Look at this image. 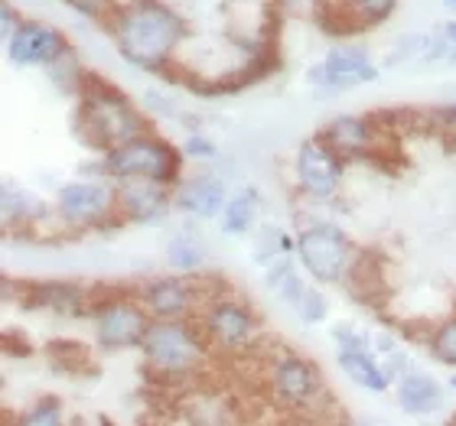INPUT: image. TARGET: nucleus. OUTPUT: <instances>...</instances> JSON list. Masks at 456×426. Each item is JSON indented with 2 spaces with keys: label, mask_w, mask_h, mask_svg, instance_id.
I'll return each instance as SVG.
<instances>
[{
  "label": "nucleus",
  "mask_w": 456,
  "mask_h": 426,
  "mask_svg": "<svg viewBox=\"0 0 456 426\" xmlns=\"http://www.w3.org/2000/svg\"><path fill=\"white\" fill-rule=\"evenodd\" d=\"M118 56L137 72H167L190 36V23L167 0H121L105 23Z\"/></svg>",
  "instance_id": "f257e3e1"
},
{
  "label": "nucleus",
  "mask_w": 456,
  "mask_h": 426,
  "mask_svg": "<svg viewBox=\"0 0 456 426\" xmlns=\"http://www.w3.org/2000/svg\"><path fill=\"white\" fill-rule=\"evenodd\" d=\"M143 368L157 384L176 388V394L202 381L212 349L196 319H151L141 342Z\"/></svg>",
  "instance_id": "f03ea898"
},
{
  "label": "nucleus",
  "mask_w": 456,
  "mask_h": 426,
  "mask_svg": "<svg viewBox=\"0 0 456 426\" xmlns=\"http://www.w3.org/2000/svg\"><path fill=\"white\" fill-rule=\"evenodd\" d=\"M153 131L147 114L124 95L121 88L98 76H88L82 92H78L76 108V133L88 150L108 153L121 143Z\"/></svg>",
  "instance_id": "7ed1b4c3"
},
{
  "label": "nucleus",
  "mask_w": 456,
  "mask_h": 426,
  "mask_svg": "<svg viewBox=\"0 0 456 426\" xmlns=\"http://www.w3.org/2000/svg\"><path fill=\"white\" fill-rule=\"evenodd\" d=\"M261 388L274 407L304 414V417L314 410H326L330 404V384L323 368L310 355H300L294 349H277L265 355Z\"/></svg>",
  "instance_id": "20e7f679"
},
{
  "label": "nucleus",
  "mask_w": 456,
  "mask_h": 426,
  "mask_svg": "<svg viewBox=\"0 0 456 426\" xmlns=\"http://www.w3.org/2000/svg\"><path fill=\"white\" fill-rule=\"evenodd\" d=\"M102 170L108 180H157L176 186L183 176V150L170 141L157 137L153 131L134 137V141L102 153Z\"/></svg>",
  "instance_id": "39448f33"
},
{
  "label": "nucleus",
  "mask_w": 456,
  "mask_h": 426,
  "mask_svg": "<svg viewBox=\"0 0 456 426\" xmlns=\"http://www.w3.org/2000/svg\"><path fill=\"white\" fill-rule=\"evenodd\" d=\"M196 326L202 329L206 342L212 351L222 355H248L261 339V319L241 296L228 293H206L200 313H196Z\"/></svg>",
  "instance_id": "423d86ee"
},
{
  "label": "nucleus",
  "mask_w": 456,
  "mask_h": 426,
  "mask_svg": "<svg viewBox=\"0 0 456 426\" xmlns=\"http://www.w3.org/2000/svg\"><path fill=\"white\" fill-rule=\"evenodd\" d=\"M294 254L304 267V274L320 286L346 284L355 261H359L352 237L333 221H314V225L300 228Z\"/></svg>",
  "instance_id": "0eeeda50"
},
{
  "label": "nucleus",
  "mask_w": 456,
  "mask_h": 426,
  "mask_svg": "<svg viewBox=\"0 0 456 426\" xmlns=\"http://www.w3.org/2000/svg\"><path fill=\"white\" fill-rule=\"evenodd\" d=\"M53 212L72 231H88V228H105L111 221H121L118 215V186L108 176L98 180H72L59 186Z\"/></svg>",
  "instance_id": "6e6552de"
},
{
  "label": "nucleus",
  "mask_w": 456,
  "mask_h": 426,
  "mask_svg": "<svg viewBox=\"0 0 456 426\" xmlns=\"http://www.w3.org/2000/svg\"><path fill=\"white\" fill-rule=\"evenodd\" d=\"M381 76V66L371 59L369 46L362 43H339L323 52L320 62L306 68V85L320 95H339L352 88L371 85Z\"/></svg>",
  "instance_id": "1a4fd4ad"
},
{
  "label": "nucleus",
  "mask_w": 456,
  "mask_h": 426,
  "mask_svg": "<svg viewBox=\"0 0 456 426\" xmlns=\"http://www.w3.org/2000/svg\"><path fill=\"white\" fill-rule=\"evenodd\" d=\"M92 332H95L98 349L105 351H124V349H141L143 335L151 329V313L141 303V296L118 293L105 296L92 303Z\"/></svg>",
  "instance_id": "9d476101"
},
{
  "label": "nucleus",
  "mask_w": 456,
  "mask_h": 426,
  "mask_svg": "<svg viewBox=\"0 0 456 426\" xmlns=\"http://www.w3.org/2000/svg\"><path fill=\"white\" fill-rule=\"evenodd\" d=\"M330 339L336 345V365L355 388L369 390V394H385L391 388V374L381 365L369 332L339 322L330 329Z\"/></svg>",
  "instance_id": "9b49d317"
},
{
  "label": "nucleus",
  "mask_w": 456,
  "mask_h": 426,
  "mask_svg": "<svg viewBox=\"0 0 456 426\" xmlns=\"http://www.w3.org/2000/svg\"><path fill=\"white\" fill-rule=\"evenodd\" d=\"M346 180V160L320 137H310L294 153V182L306 202H333Z\"/></svg>",
  "instance_id": "f8f14e48"
},
{
  "label": "nucleus",
  "mask_w": 456,
  "mask_h": 426,
  "mask_svg": "<svg viewBox=\"0 0 456 426\" xmlns=\"http://www.w3.org/2000/svg\"><path fill=\"white\" fill-rule=\"evenodd\" d=\"M141 303L147 306L151 319H196L202 300V280L196 274H180L170 270L163 277H151L137 290Z\"/></svg>",
  "instance_id": "ddd939ff"
},
{
  "label": "nucleus",
  "mask_w": 456,
  "mask_h": 426,
  "mask_svg": "<svg viewBox=\"0 0 456 426\" xmlns=\"http://www.w3.org/2000/svg\"><path fill=\"white\" fill-rule=\"evenodd\" d=\"M69 46V39L62 29H56L46 20H29L23 17L13 27V33L4 36V52L17 68H46L53 59Z\"/></svg>",
  "instance_id": "4468645a"
},
{
  "label": "nucleus",
  "mask_w": 456,
  "mask_h": 426,
  "mask_svg": "<svg viewBox=\"0 0 456 426\" xmlns=\"http://www.w3.org/2000/svg\"><path fill=\"white\" fill-rule=\"evenodd\" d=\"M118 186V215L127 225H160L170 215L173 186L157 180H121Z\"/></svg>",
  "instance_id": "2eb2a0df"
},
{
  "label": "nucleus",
  "mask_w": 456,
  "mask_h": 426,
  "mask_svg": "<svg viewBox=\"0 0 456 426\" xmlns=\"http://www.w3.org/2000/svg\"><path fill=\"white\" fill-rule=\"evenodd\" d=\"M320 141L336 150L342 160H365L379 150V124L371 121L369 114H333L330 121L316 133Z\"/></svg>",
  "instance_id": "dca6fc26"
},
{
  "label": "nucleus",
  "mask_w": 456,
  "mask_h": 426,
  "mask_svg": "<svg viewBox=\"0 0 456 426\" xmlns=\"http://www.w3.org/2000/svg\"><path fill=\"white\" fill-rule=\"evenodd\" d=\"M228 189L225 182L209 170L200 173H183L180 182L173 186V205L183 215L196 218V221H216L225 209Z\"/></svg>",
  "instance_id": "f3484780"
},
{
  "label": "nucleus",
  "mask_w": 456,
  "mask_h": 426,
  "mask_svg": "<svg viewBox=\"0 0 456 426\" xmlns=\"http://www.w3.org/2000/svg\"><path fill=\"white\" fill-rule=\"evenodd\" d=\"M450 62V36L440 33H401L391 39L388 52L381 59V68H404V66H434Z\"/></svg>",
  "instance_id": "a211bd4d"
},
{
  "label": "nucleus",
  "mask_w": 456,
  "mask_h": 426,
  "mask_svg": "<svg viewBox=\"0 0 456 426\" xmlns=\"http://www.w3.org/2000/svg\"><path fill=\"white\" fill-rule=\"evenodd\" d=\"M395 400L404 414L424 417V414H434V410L444 407V388L428 371L408 368L401 378H395Z\"/></svg>",
  "instance_id": "6ab92c4d"
},
{
  "label": "nucleus",
  "mask_w": 456,
  "mask_h": 426,
  "mask_svg": "<svg viewBox=\"0 0 456 426\" xmlns=\"http://www.w3.org/2000/svg\"><path fill=\"white\" fill-rule=\"evenodd\" d=\"M27 306L37 309H49V313H82L92 309V303H86V290L69 280H49V284H29L27 286Z\"/></svg>",
  "instance_id": "aec40b11"
},
{
  "label": "nucleus",
  "mask_w": 456,
  "mask_h": 426,
  "mask_svg": "<svg viewBox=\"0 0 456 426\" xmlns=\"http://www.w3.org/2000/svg\"><path fill=\"white\" fill-rule=\"evenodd\" d=\"M0 196H4V199H0V218H4V228H7V231H13V228L27 231V228L39 225V221L49 215L46 202L37 199L33 192L13 186L10 180L4 182V192H0Z\"/></svg>",
  "instance_id": "412c9836"
},
{
  "label": "nucleus",
  "mask_w": 456,
  "mask_h": 426,
  "mask_svg": "<svg viewBox=\"0 0 456 426\" xmlns=\"http://www.w3.org/2000/svg\"><path fill=\"white\" fill-rule=\"evenodd\" d=\"M257 212H261V192L255 186H241V189L228 192L225 209L219 215L222 231L232 237L251 235L257 228Z\"/></svg>",
  "instance_id": "4be33fe9"
},
{
  "label": "nucleus",
  "mask_w": 456,
  "mask_h": 426,
  "mask_svg": "<svg viewBox=\"0 0 456 426\" xmlns=\"http://www.w3.org/2000/svg\"><path fill=\"white\" fill-rule=\"evenodd\" d=\"M167 264L180 274H200L206 267V245L192 231H180L167 241Z\"/></svg>",
  "instance_id": "5701e85b"
},
{
  "label": "nucleus",
  "mask_w": 456,
  "mask_h": 426,
  "mask_svg": "<svg viewBox=\"0 0 456 426\" xmlns=\"http://www.w3.org/2000/svg\"><path fill=\"white\" fill-rule=\"evenodd\" d=\"M43 72H46L49 82H53L59 92L76 95V98H78V92H82V85H86V78H88L86 66H82V59H78V52L72 46L62 49V52H59V56L43 68Z\"/></svg>",
  "instance_id": "b1692460"
},
{
  "label": "nucleus",
  "mask_w": 456,
  "mask_h": 426,
  "mask_svg": "<svg viewBox=\"0 0 456 426\" xmlns=\"http://www.w3.org/2000/svg\"><path fill=\"white\" fill-rule=\"evenodd\" d=\"M287 309H290L300 322H306V326H320V322H326V316H330V303H326V296L316 280H306L304 290L290 300Z\"/></svg>",
  "instance_id": "393cba45"
},
{
  "label": "nucleus",
  "mask_w": 456,
  "mask_h": 426,
  "mask_svg": "<svg viewBox=\"0 0 456 426\" xmlns=\"http://www.w3.org/2000/svg\"><path fill=\"white\" fill-rule=\"evenodd\" d=\"M428 351L430 358L444 365V368H456V313L440 319L428 335Z\"/></svg>",
  "instance_id": "a878e982"
},
{
  "label": "nucleus",
  "mask_w": 456,
  "mask_h": 426,
  "mask_svg": "<svg viewBox=\"0 0 456 426\" xmlns=\"http://www.w3.org/2000/svg\"><path fill=\"white\" fill-rule=\"evenodd\" d=\"M401 0H346V10H349L352 23L359 29L379 27L398 10Z\"/></svg>",
  "instance_id": "bb28decb"
},
{
  "label": "nucleus",
  "mask_w": 456,
  "mask_h": 426,
  "mask_svg": "<svg viewBox=\"0 0 456 426\" xmlns=\"http://www.w3.org/2000/svg\"><path fill=\"white\" fill-rule=\"evenodd\" d=\"M17 423L23 426H59L66 423V407H62V400L46 394V398H37L29 404L23 414L17 417Z\"/></svg>",
  "instance_id": "cd10ccee"
},
{
  "label": "nucleus",
  "mask_w": 456,
  "mask_h": 426,
  "mask_svg": "<svg viewBox=\"0 0 456 426\" xmlns=\"http://www.w3.org/2000/svg\"><path fill=\"white\" fill-rule=\"evenodd\" d=\"M62 4H66L72 13H78V17L95 20V23H108L121 0H62Z\"/></svg>",
  "instance_id": "c85d7f7f"
},
{
  "label": "nucleus",
  "mask_w": 456,
  "mask_h": 426,
  "mask_svg": "<svg viewBox=\"0 0 456 426\" xmlns=\"http://www.w3.org/2000/svg\"><path fill=\"white\" fill-rule=\"evenodd\" d=\"M183 157H192V160H212V157H219L216 150V143L209 137H202V133H190L186 141H183Z\"/></svg>",
  "instance_id": "c756f323"
},
{
  "label": "nucleus",
  "mask_w": 456,
  "mask_h": 426,
  "mask_svg": "<svg viewBox=\"0 0 456 426\" xmlns=\"http://www.w3.org/2000/svg\"><path fill=\"white\" fill-rule=\"evenodd\" d=\"M20 20H23V13H20V10L10 4V0H4V4H0V23H4V36H7V33H13V27H17Z\"/></svg>",
  "instance_id": "7c9ffc66"
},
{
  "label": "nucleus",
  "mask_w": 456,
  "mask_h": 426,
  "mask_svg": "<svg viewBox=\"0 0 456 426\" xmlns=\"http://www.w3.org/2000/svg\"><path fill=\"white\" fill-rule=\"evenodd\" d=\"M444 33L450 36V62H456V20H450L447 27H444Z\"/></svg>",
  "instance_id": "2f4dec72"
},
{
  "label": "nucleus",
  "mask_w": 456,
  "mask_h": 426,
  "mask_svg": "<svg viewBox=\"0 0 456 426\" xmlns=\"http://www.w3.org/2000/svg\"><path fill=\"white\" fill-rule=\"evenodd\" d=\"M447 388H450V390H456V368H453V374L447 378Z\"/></svg>",
  "instance_id": "473e14b6"
},
{
  "label": "nucleus",
  "mask_w": 456,
  "mask_h": 426,
  "mask_svg": "<svg viewBox=\"0 0 456 426\" xmlns=\"http://www.w3.org/2000/svg\"><path fill=\"white\" fill-rule=\"evenodd\" d=\"M440 4H444V7L453 10V13H456V0H440Z\"/></svg>",
  "instance_id": "72a5a7b5"
}]
</instances>
